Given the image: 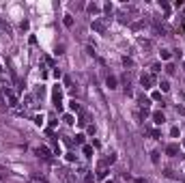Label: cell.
I'll return each instance as SVG.
<instances>
[{"label":"cell","mask_w":185,"mask_h":183,"mask_svg":"<svg viewBox=\"0 0 185 183\" xmlns=\"http://www.w3.org/2000/svg\"><path fill=\"white\" fill-rule=\"evenodd\" d=\"M82 151H84V155H92V147H88V145H84Z\"/></svg>","instance_id":"cell-12"},{"label":"cell","mask_w":185,"mask_h":183,"mask_svg":"<svg viewBox=\"0 0 185 183\" xmlns=\"http://www.w3.org/2000/svg\"><path fill=\"white\" fill-rule=\"evenodd\" d=\"M9 106H17V97L13 93H9Z\"/></svg>","instance_id":"cell-8"},{"label":"cell","mask_w":185,"mask_h":183,"mask_svg":"<svg viewBox=\"0 0 185 183\" xmlns=\"http://www.w3.org/2000/svg\"><path fill=\"white\" fill-rule=\"evenodd\" d=\"M140 82H142V86H144V88H151V86H153V76L144 73V76L140 78Z\"/></svg>","instance_id":"cell-2"},{"label":"cell","mask_w":185,"mask_h":183,"mask_svg":"<svg viewBox=\"0 0 185 183\" xmlns=\"http://www.w3.org/2000/svg\"><path fill=\"white\" fill-rule=\"evenodd\" d=\"M69 108H71L73 112H78V110H80V103H78V101H71V103H69Z\"/></svg>","instance_id":"cell-13"},{"label":"cell","mask_w":185,"mask_h":183,"mask_svg":"<svg viewBox=\"0 0 185 183\" xmlns=\"http://www.w3.org/2000/svg\"><path fill=\"white\" fill-rule=\"evenodd\" d=\"M183 30H185V24H183Z\"/></svg>","instance_id":"cell-22"},{"label":"cell","mask_w":185,"mask_h":183,"mask_svg":"<svg viewBox=\"0 0 185 183\" xmlns=\"http://www.w3.org/2000/svg\"><path fill=\"white\" fill-rule=\"evenodd\" d=\"M63 24L67 26V28H71V26H73V19H71V15H65V19H63Z\"/></svg>","instance_id":"cell-7"},{"label":"cell","mask_w":185,"mask_h":183,"mask_svg":"<svg viewBox=\"0 0 185 183\" xmlns=\"http://www.w3.org/2000/svg\"><path fill=\"white\" fill-rule=\"evenodd\" d=\"M106 84H108V86H110V88H116V78H114V76H108Z\"/></svg>","instance_id":"cell-6"},{"label":"cell","mask_w":185,"mask_h":183,"mask_svg":"<svg viewBox=\"0 0 185 183\" xmlns=\"http://www.w3.org/2000/svg\"><path fill=\"white\" fill-rule=\"evenodd\" d=\"M123 63H125V65H127V67H131V65H133V63H131V58H127V56H125V58H123Z\"/></svg>","instance_id":"cell-19"},{"label":"cell","mask_w":185,"mask_h":183,"mask_svg":"<svg viewBox=\"0 0 185 183\" xmlns=\"http://www.w3.org/2000/svg\"><path fill=\"white\" fill-rule=\"evenodd\" d=\"M95 181V177H92V174H86V177H84V183H92Z\"/></svg>","instance_id":"cell-17"},{"label":"cell","mask_w":185,"mask_h":183,"mask_svg":"<svg viewBox=\"0 0 185 183\" xmlns=\"http://www.w3.org/2000/svg\"><path fill=\"white\" fill-rule=\"evenodd\" d=\"M0 71H2V67H0Z\"/></svg>","instance_id":"cell-23"},{"label":"cell","mask_w":185,"mask_h":183,"mask_svg":"<svg viewBox=\"0 0 185 183\" xmlns=\"http://www.w3.org/2000/svg\"><path fill=\"white\" fill-rule=\"evenodd\" d=\"M52 97H54V106H56V108L60 110V99H63V91H60V86H58V84L54 86V91H52Z\"/></svg>","instance_id":"cell-1"},{"label":"cell","mask_w":185,"mask_h":183,"mask_svg":"<svg viewBox=\"0 0 185 183\" xmlns=\"http://www.w3.org/2000/svg\"><path fill=\"white\" fill-rule=\"evenodd\" d=\"M88 13H99V5H88Z\"/></svg>","instance_id":"cell-9"},{"label":"cell","mask_w":185,"mask_h":183,"mask_svg":"<svg viewBox=\"0 0 185 183\" xmlns=\"http://www.w3.org/2000/svg\"><path fill=\"white\" fill-rule=\"evenodd\" d=\"M37 155L43 157V159H50V149L48 147H39V149H37Z\"/></svg>","instance_id":"cell-3"},{"label":"cell","mask_w":185,"mask_h":183,"mask_svg":"<svg viewBox=\"0 0 185 183\" xmlns=\"http://www.w3.org/2000/svg\"><path fill=\"white\" fill-rule=\"evenodd\" d=\"M63 121L67 123V125H71V123H73V116H71V114H65V116H63Z\"/></svg>","instance_id":"cell-14"},{"label":"cell","mask_w":185,"mask_h":183,"mask_svg":"<svg viewBox=\"0 0 185 183\" xmlns=\"http://www.w3.org/2000/svg\"><path fill=\"white\" fill-rule=\"evenodd\" d=\"M161 58H164V60H170V52H168V50H164V52H161Z\"/></svg>","instance_id":"cell-16"},{"label":"cell","mask_w":185,"mask_h":183,"mask_svg":"<svg viewBox=\"0 0 185 183\" xmlns=\"http://www.w3.org/2000/svg\"><path fill=\"white\" fill-rule=\"evenodd\" d=\"M166 153L170 155V157H174V155L179 153V145H168L166 147Z\"/></svg>","instance_id":"cell-4"},{"label":"cell","mask_w":185,"mask_h":183,"mask_svg":"<svg viewBox=\"0 0 185 183\" xmlns=\"http://www.w3.org/2000/svg\"><path fill=\"white\" fill-rule=\"evenodd\" d=\"M75 142H78V145H84V134H78V136H75Z\"/></svg>","instance_id":"cell-15"},{"label":"cell","mask_w":185,"mask_h":183,"mask_svg":"<svg viewBox=\"0 0 185 183\" xmlns=\"http://www.w3.org/2000/svg\"><path fill=\"white\" fill-rule=\"evenodd\" d=\"M159 86H161V91H164V93H168V91H170V84L166 82V80H161V84H159Z\"/></svg>","instance_id":"cell-10"},{"label":"cell","mask_w":185,"mask_h":183,"mask_svg":"<svg viewBox=\"0 0 185 183\" xmlns=\"http://www.w3.org/2000/svg\"><path fill=\"white\" fill-rule=\"evenodd\" d=\"M34 123H37V125H41V123H43V116L37 114V116H34Z\"/></svg>","instance_id":"cell-18"},{"label":"cell","mask_w":185,"mask_h":183,"mask_svg":"<svg viewBox=\"0 0 185 183\" xmlns=\"http://www.w3.org/2000/svg\"><path fill=\"white\" fill-rule=\"evenodd\" d=\"M106 183H112V181H106Z\"/></svg>","instance_id":"cell-21"},{"label":"cell","mask_w":185,"mask_h":183,"mask_svg":"<svg viewBox=\"0 0 185 183\" xmlns=\"http://www.w3.org/2000/svg\"><path fill=\"white\" fill-rule=\"evenodd\" d=\"M92 28L99 30V32H103V24H101V22H92Z\"/></svg>","instance_id":"cell-11"},{"label":"cell","mask_w":185,"mask_h":183,"mask_svg":"<svg viewBox=\"0 0 185 183\" xmlns=\"http://www.w3.org/2000/svg\"><path fill=\"white\" fill-rule=\"evenodd\" d=\"M153 121H155L157 125H161V123H164V121H166V116L161 114V112H153Z\"/></svg>","instance_id":"cell-5"},{"label":"cell","mask_w":185,"mask_h":183,"mask_svg":"<svg viewBox=\"0 0 185 183\" xmlns=\"http://www.w3.org/2000/svg\"><path fill=\"white\" fill-rule=\"evenodd\" d=\"M183 147H185V140H183Z\"/></svg>","instance_id":"cell-20"}]
</instances>
